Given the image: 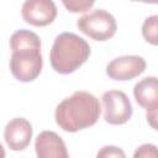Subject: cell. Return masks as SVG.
<instances>
[{
  "label": "cell",
  "mask_w": 158,
  "mask_h": 158,
  "mask_svg": "<svg viewBox=\"0 0 158 158\" xmlns=\"http://www.w3.org/2000/svg\"><path fill=\"white\" fill-rule=\"evenodd\" d=\"M10 72L14 78L22 83L35 80L42 70L41 40L30 30H17L10 37Z\"/></svg>",
  "instance_id": "cell-1"
},
{
  "label": "cell",
  "mask_w": 158,
  "mask_h": 158,
  "mask_svg": "<svg viewBox=\"0 0 158 158\" xmlns=\"http://www.w3.org/2000/svg\"><path fill=\"white\" fill-rule=\"evenodd\" d=\"M101 114L99 99L91 93L78 90L63 99L56 107L54 118L65 132H78L94 126Z\"/></svg>",
  "instance_id": "cell-2"
},
{
  "label": "cell",
  "mask_w": 158,
  "mask_h": 158,
  "mask_svg": "<svg viewBox=\"0 0 158 158\" xmlns=\"http://www.w3.org/2000/svg\"><path fill=\"white\" fill-rule=\"evenodd\" d=\"M89 43L73 32L59 33L53 42L49 62L59 74H70L81 67L90 57Z\"/></svg>",
  "instance_id": "cell-3"
},
{
  "label": "cell",
  "mask_w": 158,
  "mask_h": 158,
  "mask_svg": "<svg viewBox=\"0 0 158 158\" xmlns=\"http://www.w3.org/2000/svg\"><path fill=\"white\" fill-rule=\"evenodd\" d=\"M80 32L94 41H107L115 36L117 25L115 17L104 9H96L80 16L77 21Z\"/></svg>",
  "instance_id": "cell-4"
},
{
  "label": "cell",
  "mask_w": 158,
  "mask_h": 158,
  "mask_svg": "<svg viewBox=\"0 0 158 158\" xmlns=\"http://www.w3.org/2000/svg\"><path fill=\"white\" fill-rule=\"evenodd\" d=\"M104 105V120L114 126L126 123L132 114V104L128 96L121 90H107L101 96Z\"/></svg>",
  "instance_id": "cell-5"
},
{
  "label": "cell",
  "mask_w": 158,
  "mask_h": 158,
  "mask_svg": "<svg viewBox=\"0 0 158 158\" xmlns=\"http://www.w3.org/2000/svg\"><path fill=\"white\" fill-rule=\"evenodd\" d=\"M57 6L53 0H25L21 15L25 22L35 27L51 25L57 17Z\"/></svg>",
  "instance_id": "cell-6"
},
{
  "label": "cell",
  "mask_w": 158,
  "mask_h": 158,
  "mask_svg": "<svg viewBox=\"0 0 158 158\" xmlns=\"http://www.w3.org/2000/svg\"><path fill=\"white\" fill-rule=\"evenodd\" d=\"M147 63L141 56H122L112 59L106 67V74L110 79L127 81L137 78L146 70Z\"/></svg>",
  "instance_id": "cell-7"
},
{
  "label": "cell",
  "mask_w": 158,
  "mask_h": 158,
  "mask_svg": "<svg viewBox=\"0 0 158 158\" xmlns=\"http://www.w3.org/2000/svg\"><path fill=\"white\" fill-rule=\"evenodd\" d=\"M32 133L33 128L28 120L23 117H15L6 123L4 130V138L10 149L23 151L28 147Z\"/></svg>",
  "instance_id": "cell-8"
},
{
  "label": "cell",
  "mask_w": 158,
  "mask_h": 158,
  "mask_svg": "<svg viewBox=\"0 0 158 158\" xmlns=\"http://www.w3.org/2000/svg\"><path fill=\"white\" fill-rule=\"evenodd\" d=\"M35 151L38 158H68L65 143L53 131H42L35 141Z\"/></svg>",
  "instance_id": "cell-9"
},
{
  "label": "cell",
  "mask_w": 158,
  "mask_h": 158,
  "mask_svg": "<svg viewBox=\"0 0 158 158\" xmlns=\"http://www.w3.org/2000/svg\"><path fill=\"white\" fill-rule=\"evenodd\" d=\"M133 96L139 106L147 111H154L158 107V80L156 77L141 79L133 86Z\"/></svg>",
  "instance_id": "cell-10"
},
{
  "label": "cell",
  "mask_w": 158,
  "mask_h": 158,
  "mask_svg": "<svg viewBox=\"0 0 158 158\" xmlns=\"http://www.w3.org/2000/svg\"><path fill=\"white\" fill-rule=\"evenodd\" d=\"M142 36L146 42L157 46L158 43V16L152 15L147 17L142 25Z\"/></svg>",
  "instance_id": "cell-11"
},
{
  "label": "cell",
  "mask_w": 158,
  "mask_h": 158,
  "mask_svg": "<svg viewBox=\"0 0 158 158\" xmlns=\"http://www.w3.org/2000/svg\"><path fill=\"white\" fill-rule=\"evenodd\" d=\"M64 5V7L73 14L78 12H85L93 7L95 4V0H60Z\"/></svg>",
  "instance_id": "cell-12"
},
{
  "label": "cell",
  "mask_w": 158,
  "mask_h": 158,
  "mask_svg": "<svg viewBox=\"0 0 158 158\" xmlns=\"http://www.w3.org/2000/svg\"><path fill=\"white\" fill-rule=\"evenodd\" d=\"M96 156H98V158L99 157H105V158H107V157H122V158H125L126 157L125 152L121 148L115 147V146H105V147H102L98 152Z\"/></svg>",
  "instance_id": "cell-13"
},
{
  "label": "cell",
  "mask_w": 158,
  "mask_h": 158,
  "mask_svg": "<svg viewBox=\"0 0 158 158\" xmlns=\"http://www.w3.org/2000/svg\"><path fill=\"white\" fill-rule=\"evenodd\" d=\"M133 157L137 158V157H157V148L154 144H151V143H146V144H142L139 146L136 152L133 153Z\"/></svg>",
  "instance_id": "cell-14"
},
{
  "label": "cell",
  "mask_w": 158,
  "mask_h": 158,
  "mask_svg": "<svg viewBox=\"0 0 158 158\" xmlns=\"http://www.w3.org/2000/svg\"><path fill=\"white\" fill-rule=\"evenodd\" d=\"M147 121L149 122V125L152 126L153 130H157V110L154 111H147Z\"/></svg>",
  "instance_id": "cell-15"
},
{
  "label": "cell",
  "mask_w": 158,
  "mask_h": 158,
  "mask_svg": "<svg viewBox=\"0 0 158 158\" xmlns=\"http://www.w3.org/2000/svg\"><path fill=\"white\" fill-rule=\"evenodd\" d=\"M131 1H139V2H146V4H157L158 0H131Z\"/></svg>",
  "instance_id": "cell-16"
},
{
  "label": "cell",
  "mask_w": 158,
  "mask_h": 158,
  "mask_svg": "<svg viewBox=\"0 0 158 158\" xmlns=\"http://www.w3.org/2000/svg\"><path fill=\"white\" fill-rule=\"evenodd\" d=\"M5 149H4V147H2V144L0 143V158H4L5 157Z\"/></svg>",
  "instance_id": "cell-17"
}]
</instances>
